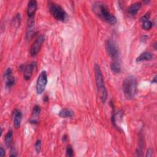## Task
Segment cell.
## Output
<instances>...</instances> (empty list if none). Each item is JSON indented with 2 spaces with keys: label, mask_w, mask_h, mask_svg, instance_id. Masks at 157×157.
<instances>
[{
  "label": "cell",
  "mask_w": 157,
  "mask_h": 157,
  "mask_svg": "<svg viewBox=\"0 0 157 157\" xmlns=\"http://www.w3.org/2000/svg\"><path fill=\"white\" fill-rule=\"evenodd\" d=\"M153 55L150 52L142 53L137 58L136 62H140L143 61H150L153 59Z\"/></svg>",
  "instance_id": "9a60e30c"
},
{
  "label": "cell",
  "mask_w": 157,
  "mask_h": 157,
  "mask_svg": "<svg viewBox=\"0 0 157 157\" xmlns=\"http://www.w3.org/2000/svg\"><path fill=\"white\" fill-rule=\"evenodd\" d=\"M93 5L94 12L102 20L111 25H114L117 23L116 17L110 13L105 4L101 2H96Z\"/></svg>",
  "instance_id": "6da1fadb"
},
{
  "label": "cell",
  "mask_w": 157,
  "mask_h": 157,
  "mask_svg": "<svg viewBox=\"0 0 157 157\" xmlns=\"http://www.w3.org/2000/svg\"><path fill=\"white\" fill-rule=\"evenodd\" d=\"M36 68V62L33 61V62H31L30 64H28L24 69L23 78L26 80H29L31 78L33 73Z\"/></svg>",
  "instance_id": "9c48e42d"
},
{
  "label": "cell",
  "mask_w": 157,
  "mask_h": 157,
  "mask_svg": "<svg viewBox=\"0 0 157 157\" xmlns=\"http://www.w3.org/2000/svg\"><path fill=\"white\" fill-rule=\"evenodd\" d=\"M47 83V74L46 71H43L40 72L39 75L38 76L37 82H36V91L38 94H42L46 87Z\"/></svg>",
  "instance_id": "8992f818"
},
{
  "label": "cell",
  "mask_w": 157,
  "mask_h": 157,
  "mask_svg": "<svg viewBox=\"0 0 157 157\" xmlns=\"http://www.w3.org/2000/svg\"><path fill=\"white\" fill-rule=\"evenodd\" d=\"M45 40L44 36L43 35H41L39 36L36 40L34 42V43L32 44L30 50H29V53L31 56H35L39 52L40 50V48L44 43V41Z\"/></svg>",
  "instance_id": "52a82bcc"
},
{
  "label": "cell",
  "mask_w": 157,
  "mask_h": 157,
  "mask_svg": "<svg viewBox=\"0 0 157 157\" xmlns=\"http://www.w3.org/2000/svg\"><path fill=\"white\" fill-rule=\"evenodd\" d=\"M48 8L51 14L56 20L61 21H64L66 20L67 13L59 4L53 2H49Z\"/></svg>",
  "instance_id": "277c9868"
},
{
  "label": "cell",
  "mask_w": 157,
  "mask_h": 157,
  "mask_svg": "<svg viewBox=\"0 0 157 157\" xmlns=\"http://www.w3.org/2000/svg\"><path fill=\"white\" fill-rule=\"evenodd\" d=\"M58 115L62 118H71L74 116V112L69 109H62L59 112Z\"/></svg>",
  "instance_id": "e0dca14e"
},
{
  "label": "cell",
  "mask_w": 157,
  "mask_h": 157,
  "mask_svg": "<svg viewBox=\"0 0 157 157\" xmlns=\"http://www.w3.org/2000/svg\"><path fill=\"white\" fill-rule=\"evenodd\" d=\"M94 71L96 85L97 86L99 96L101 101L103 103H104L107 100V92L105 88L102 72L99 66L96 63L94 66Z\"/></svg>",
  "instance_id": "7a4b0ae2"
},
{
  "label": "cell",
  "mask_w": 157,
  "mask_h": 157,
  "mask_svg": "<svg viewBox=\"0 0 157 157\" xmlns=\"http://www.w3.org/2000/svg\"><path fill=\"white\" fill-rule=\"evenodd\" d=\"M122 89L126 99H132L137 90V82L133 75H129L125 78L122 84Z\"/></svg>",
  "instance_id": "3957f363"
},
{
  "label": "cell",
  "mask_w": 157,
  "mask_h": 157,
  "mask_svg": "<svg viewBox=\"0 0 157 157\" xmlns=\"http://www.w3.org/2000/svg\"><path fill=\"white\" fill-rule=\"evenodd\" d=\"M37 8V3L36 1L31 0L28 3L27 13L28 18H34Z\"/></svg>",
  "instance_id": "30bf717a"
},
{
  "label": "cell",
  "mask_w": 157,
  "mask_h": 157,
  "mask_svg": "<svg viewBox=\"0 0 157 157\" xmlns=\"http://www.w3.org/2000/svg\"><path fill=\"white\" fill-rule=\"evenodd\" d=\"M34 32V18H28V25L26 33V40H29L33 36Z\"/></svg>",
  "instance_id": "8fae6325"
},
{
  "label": "cell",
  "mask_w": 157,
  "mask_h": 157,
  "mask_svg": "<svg viewBox=\"0 0 157 157\" xmlns=\"http://www.w3.org/2000/svg\"><path fill=\"white\" fill-rule=\"evenodd\" d=\"M149 18H150V13H147L143 17H142L140 18V21L143 22L144 21L148 20H149Z\"/></svg>",
  "instance_id": "7402d4cb"
},
{
  "label": "cell",
  "mask_w": 157,
  "mask_h": 157,
  "mask_svg": "<svg viewBox=\"0 0 157 157\" xmlns=\"http://www.w3.org/2000/svg\"><path fill=\"white\" fill-rule=\"evenodd\" d=\"M152 155H153V151L151 148H149L147 151L146 156H151Z\"/></svg>",
  "instance_id": "cb8c5ba5"
},
{
  "label": "cell",
  "mask_w": 157,
  "mask_h": 157,
  "mask_svg": "<svg viewBox=\"0 0 157 157\" xmlns=\"http://www.w3.org/2000/svg\"><path fill=\"white\" fill-rule=\"evenodd\" d=\"M40 107L38 105H36L34 107H33V117L30 120V123H33V124H36L37 122V118L40 115Z\"/></svg>",
  "instance_id": "5bb4252c"
},
{
  "label": "cell",
  "mask_w": 157,
  "mask_h": 157,
  "mask_svg": "<svg viewBox=\"0 0 157 157\" xmlns=\"http://www.w3.org/2000/svg\"><path fill=\"white\" fill-rule=\"evenodd\" d=\"M140 7H141L140 2H138L133 3L129 7V8L128 9V12L130 15L134 16L138 12V11L139 10Z\"/></svg>",
  "instance_id": "4fadbf2b"
},
{
  "label": "cell",
  "mask_w": 157,
  "mask_h": 157,
  "mask_svg": "<svg viewBox=\"0 0 157 157\" xmlns=\"http://www.w3.org/2000/svg\"><path fill=\"white\" fill-rule=\"evenodd\" d=\"M142 23V27L145 30H149L151 28H152V26H153V23L152 22L148 20H146V21H144Z\"/></svg>",
  "instance_id": "d6986e66"
},
{
  "label": "cell",
  "mask_w": 157,
  "mask_h": 157,
  "mask_svg": "<svg viewBox=\"0 0 157 157\" xmlns=\"http://www.w3.org/2000/svg\"><path fill=\"white\" fill-rule=\"evenodd\" d=\"M110 68L113 72L114 73H119L121 71V67L119 62L117 60H114L110 64Z\"/></svg>",
  "instance_id": "ac0fdd59"
},
{
  "label": "cell",
  "mask_w": 157,
  "mask_h": 157,
  "mask_svg": "<svg viewBox=\"0 0 157 157\" xmlns=\"http://www.w3.org/2000/svg\"><path fill=\"white\" fill-rule=\"evenodd\" d=\"M17 151H16V150L13 148L11 149V153L10 154V156H17Z\"/></svg>",
  "instance_id": "603a6c76"
},
{
  "label": "cell",
  "mask_w": 157,
  "mask_h": 157,
  "mask_svg": "<svg viewBox=\"0 0 157 157\" xmlns=\"http://www.w3.org/2000/svg\"><path fill=\"white\" fill-rule=\"evenodd\" d=\"M22 119V113L18 109H15L13 112V126L16 129L20 127Z\"/></svg>",
  "instance_id": "7c38bea8"
},
{
  "label": "cell",
  "mask_w": 157,
  "mask_h": 157,
  "mask_svg": "<svg viewBox=\"0 0 157 157\" xmlns=\"http://www.w3.org/2000/svg\"><path fill=\"white\" fill-rule=\"evenodd\" d=\"M66 152V156H67L71 157V156H74V151H73V149H72V148L71 145H68L67 147Z\"/></svg>",
  "instance_id": "ffe728a7"
},
{
  "label": "cell",
  "mask_w": 157,
  "mask_h": 157,
  "mask_svg": "<svg viewBox=\"0 0 157 157\" xmlns=\"http://www.w3.org/2000/svg\"><path fill=\"white\" fill-rule=\"evenodd\" d=\"M3 78H4V81L6 87L9 88L14 85L15 82V79L14 76L13 75L12 71L11 68H7L6 70L3 75Z\"/></svg>",
  "instance_id": "ba28073f"
},
{
  "label": "cell",
  "mask_w": 157,
  "mask_h": 157,
  "mask_svg": "<svg viewBox=\"0 0 157 157\" xmlns=\"http://www.w3.org/2000/svg\"><path fill=\"white\" fill-rule=\"evenodd\" d=\"M105 48L108 55L113 60H117L119 56L118 47L112 39H107L105 42Z\"/></svg>",
  "instance_id": "5b68a950"
},
{
  "label": "cell",
  "mask_w": 157,
  "mask_h": 157,
  "mask_svg": "<svg viewBox=\"0 0 157 157\" xmlns=\"http://www.w3.org/2000/svg\"><path fill=\"white\" fill-rule=\"evenodd\" d=\"M5 155V150L3 148V147L1 146V148H0V156L1 157H3Z\"/></svg>",
  "instance_id": "d4e9b609"
},
{
  "label": "cell",
  "mask_w": 157,
  "mask_h": 157,
  "mask_svg": "<svg viewBox=\"0 0 157 157\" xmlns=\"http://www.w3.org/2000/svg\"><path fill=\"white\" fill-rule=\"evenodd\" d=\"M41 149V140H37L35 144V150L37 153H39Z\"/></svg>",
  "instance_id": "44dd1931"
},
{
  "label": "cell",
  "mask_w": 157,
  "mask_h": 157,
  "mask_svg": "<svg viewBox=\"0 0 157 157\" xmlns=\"http://www.w3.org/2000/svg\"><path fill=\"white\" fill-rule=\"evenodd\" d=\"M12 140H13V131L11 129H10L8 131V132L6 134L5 139H4L5 144L7 148L11 147L12 144Z\"/></svg>",
  "instance_id": "2e32d148"
},
{
  "label": "cell",
  "mask_w": 157,
  "mask_h": 157,
  "mask_svg": "<svg viewBox=\"0 0 157 157\" xmlns=\"http://www.w3.org/2000/svg\"><path fill=\"white\" fill-rule=\"evenodd\" d=\"M156 75L155 76V77L153 78V80H152V83H156Z\"/></svg>",
  "instance_id": "484cf974"
}]
</instances>
